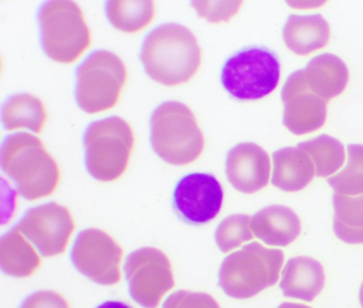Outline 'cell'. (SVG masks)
Masks as SVG:
<instances>
[{
  "label": "cell",
  "mask_w": 363,
  "mask_h": 308,
  "mask_svg": "<svg viewBox=\"0 0 363 308\" xmlns=\"http://www.w3.org/2000/svg\"><path fill=\"white\" fill-rule=\"evenodd\" d=\"M86 165L99 182H114L124 175L135 145L130 125L120 116L91 123L84 138Z\"/></svg>",
  "instance_id": "5b68a950"
},
{
  "label": "cell",
  "mask_w": 363,
  "mask_h": 308,
  "mask_svg": "<svg viewBox=\"0 0 363 308\" xmlns=\"http://www.w3.org/2000/svg\"><path fill=\"white\" fill-rule=\"evenodd\" d=\"M333 231L342 241L348 244L363 243V194L335 193L333 197Z\"/></svg>",
  "instance_id": "7402d4cb"
},
{
  "label": "cell",
  "mask_w": 363,
  "mask_h": 308,
  "mask_svg": "<svg viewBox=\"0 0 363 308\" xmlns=\"http://www.w3.org/2000/svg\"><path fill=\"white\" fill-rule=\"evenodd\" d=\"M16 229L45 257L62 254L75 229L73 216L65 206L52 202L30 208Z\"/></svg>",
  "instance_id": "8fae6325"
},
{
  "label": "cell",
  "mask_w": 363,
  "mask_h": 308,
  "mask_svg": "<svg viewBox=\"0 0 363 308\" xmlns=\"http://www.w3.org/2000/svg\"><path fill=\"white\" fill-rule=\"evenodd\" d=\"M223 201L222 185L212 174H188L174 189V210L191 225L207 224L214 220L222 209Z\"/></svg>",
  "instance_id": "7c38bea8"
},
{
  "label": "cell",
  "mask_w": 363,
  "mask_h": 308,
  "mask_svg": "<svg viewBox=\"0 0 363 308\" xmlns=\"http://www.w3.org/2000/svg\"><path fill=\"white\" fill-rule=\"evenodd\" d=\"M284 259L282 251L252 242L223 260L218 285L233 299H250L278 282Z\"/></svg>",
  "instance_id": "277c9868"
},
{
  "label": "cell",
  "mask_w": 363,
  "mask_h": 308,
  "mask_svg": "<svg viewBox=\"0 0 363 308\" xmlns=\"http://www.w3.org/2000/svg\"><path fill=\"white\" fill-rule=\"evenodd\" d=\"M252 233L271 246H286L301 235V223L294 210L272 205L259 210L250 222Z\"/></svg>",
  "instance_id": "9a60e30c"
},
{
  "label": "cell",
  "mask_w": 363,
  "mask_h": 308,
  "mask_svg": "<svg viewBox=\"0 0 363 308\" xmlns=\"http://www.w3.org/2000/svg\"><path fill=\"white\" fill-rule=\"evenodd\" d=\"M0 165L18 193L28 201L50 197L60 182L58 163L42 140L31 133L6 138L0 150Z\"/></svg>",
  "instance_id": "7a4b0ae2"
},
{
  "label": "cell",
  "mask_w": 363,
  "mask_h": 308,
  "mask_svg": "<svg viewBox=\"0 0 363 308\" xmlns=\"http://www.w3.org/2000/svg\"><path fill=\"white\" fill-rule=\"evenodd\" d=\"M193 8L201 18L218 24L228 22L241 8V1H193Z\"/></svg>",
  "instance_id": "4316f807"
},
{
  "label": "cell",
  "mask_w": 363,
  "mask_h": 308,
  "mask_svg": "<svg viewBox=\"0 0 363 308\" xmlns=\"http://www.w3.org/2000/svg\"><path fill=\"white\" fill-rule=\"evenodd\" d=\"M41 265V258L33 246L14 227L0 240V268L13 277H28Z\"/></svg>",
  "instance_id": "ffe728a7"
},
{
  "label": "cell",
  "mask_w": 363,
  "mask_h": 308,
  "mask_svg": "<svg viewBox=\"0 0 363 308\" xmlns=\"http://www.w3.org/2000/svg\"><path fill=\"white\" fill-rule=\"evenodd\" d=\"M247 214H233L222 221L216 229L214 238L218 248L228 253L252 239V227Z\"/></svg>",
  "instance_id": "484cf974"
},
{
  "label": "cell",
  "mask_w": 363,
  "mask_h": 308,
  "mask_svg": "<svg viewBox=\"0 0 363 308\" xmlns=\"http://www.w3.org/2000/svg\"><path fill=\"white\" fill-rule=\"evenodd\" d=\"M162 308H220L213 297L203 292L179 290L172 293Z\"/></svg>",
  "instance_id": "83f0119b"
},
{
  "label": "cell",
  "mask_w": 363,
  "mask_h": 308,
  "mask_svg": "<svg viewBox=\"0 0 363 308\" xmlns=\"http://www.w3.org/2000/svg\"><path fill=\"white\" fill-rule=\"evenodd\" d=\"M280 80V62L269 48H244L229 57L220 72L223 88L237 101H257L271 94Z\"/></svg>",
  "instance_id": "52a82bcc"
},
{
  "label": "cell",
  "mask_w": 363,
  "mask_h": 308,
  "mask_svg": "<svg viewBox=\"0 0 363 308\" xmlns=\"http://www.w3.org/2000/svg\"><path fill=\"white\" fill-rule=\"evenodd\" d=\"M269 154L258 144L240 143L227 154V180L240 192L252 194L262 190L269 184Z\"/></svg>",
  "instance_id": "5bb4252c"
},
{
  "label": "cell",
  "mask_w": 363,
  "mask_h": 308,
  "mask_svg": "<svg viewBox=\"0 0 363 308\" xmlns=\"http://www.w3.org/2000/svg\"><path fill=\"white\" fill-rule=\"evenodd\" d=\"M282 38L291 52L298 56H307L328 44L330 28L320 14H291L282 31Z\"/></svg>",
  "instance_id": "ac0fdd59"
},
{
  "label": "cell",
  "mask_w": 363,
  "mask_h": 308,
  "mask_svg": "<svg viewBox=\"0 0 363 308\" xmlns=\"http://www.w3.org/2000/svg\"><path fill=\"white\" fill-rule=\"evenodd\" d=\"M150 141L165 163L186 165L203 154L205 138L192 110L179 101L161 104L150 121Z\"/></svg>",
  "instance_id": "3957f363"
},
{
  "label": "cell",
  "mask_w": 363,
  "mask_h": 308,
  "mask_svg": "<svg viewBox=\"0 0 363 308\" xmlns=\"http://www.w3.org/2000/svg\"><path fill=\"white\" fill-rule=\"evenodd\" d=\"M325 272L320 261L312 257L289 259L282 270L280 289L284 297L312 302L325 286Z\"/></svg>",
  "instance_id": "2e32d148"
},
{
  "label": "cell",
  "mask_w": 363,
  "mask_h": 308,
  "mask_svg": "<svg viewBox=\"0 0 363 308\" xmlns=\"http://www.w3.org/2000/svg\"><path fill=\"white\" fill-rule=\"evenodd\" d=\"M76 99L86 114L111 109L118 104L128 73L120 57L108 50H95L78 67Z\"/></svg>",
  "instance_id": "ba28073f"
},
{
  "label": "cell",
  "mask_w": 363,
  "mask_h": 308,
  "mask_svg": "<svg viewBox=\"0 0 363 308\" xmlns=\"http://www.w3.org/2000/svg\"><path fill=\"white\" fill-rule=\"evenodd\" d=\"M327 182L335 193L352 197L363 194V145L350 144L345 167Z\"/></svg>",
  "instance_id": "d4e9b609"
},
{
  "label": "cell",
  "mask_w": 363,
  "mask_h": 308,
  "mask_svg": "<svg viewBox=\"0 0 363 308\" xmlns=\"http://www.w3.org/2000/svg\"><path fill=\"white\" fill-rule=\"evenodd\" d=\"M284 103L282 123L296 136L320 129L327 116L326 101L314 94L306 82L303 70L289 76L281 90Z\"/></svg>",
  "instance_id": "4fadbf2b"
},
{
  "label": "cell",
  "mask_w": 363,
  "mask_h": 308,
  "mask_svg": "<svg viewBox=\"0 0 363 308\" xmlns=\"http://www.w3.org/2000/svg\"><path fill=\"white\" fill-rule=\"evenodd\" d=\"M297 146L311 157L315 167V175L318 177L333 175L341 169L345 160L343 144L328 135H320Z\"/></svg>",
  "instance_id": "cb8c5ba5"
},
{
  "label": "cell",
  "mask_w": 363,
  "mask_h": 308,
  "mask_svg": "<svg viewBox=\"0 0 363 308\" xmlns=\"http://www.w3.org/2000/svg\"><path fill=\"white\" fill-rule=\"evenodd\" d=\"M146 74L155 82L176 87L190 82L201 63V50L192 31L182 25H160L148 33L141 50Z\"/></svg>",
  "instance_id": "6da1fadb"
},
{
  "label": "cell",
  "mask_w": 363,
  "mask_h": 308,
  "mask_svg": "<svg viewBox=\"0 0 363 308\" xmlns=\"http://www.w3.org/2000/svg\"><path fill=\"white\" fill-rule=\"evenodd\" d=\"M122 257V248L116 240L97 229L80 231L71 250V261L75 269L104 286L120 282Z\"/></svg>",
  "instance_id": "30bf717a"
},
{
  "label": "cell",
  "mask_w": 363,
  "mask_h": 308,
  "mask_svg": "<svg viewBox=\"0 0 363 308\" xmlns=\"http://www.w3.org/2000/svg\"><path fill=\"white\" fill-rule=\"evenodd\" d=\"M44 52L59 63H74L91 45V33L82 8L74 1H48L39 11Z\"/></svg>",
  "instance_id": "8992f818"
},
{
  "label": "cell",
  "mask_w": 363,
  "mask_h": 308,
  "mask_svg": "<svg viewBox=\"0 0 363 308\" xmlns=\"http://www.w3.org/2000/svg\"><path fill=\"white\" fill-rule=\"evenodd\" d=\"M272 184L286 192H297L305 189L315 175L311 157L296 148H284L274 153Z\"/></svg>",
  "instance_id": "e0dca14e"
},
{
  "label": "cell",
  "mask_w": 363,
  "mask_h": 308,
  "mask_svg": "<svg viewBox=\"0 0 363 308\" xmlns=\"http://www.w3.org/2000/svg\"><path fill=\"white\" fill-rule=\"evenodd\" d=\"M96 308H133L128 304L124 303L121 301H107L104 302L101 305L97 306Z\"/></svg>",
  "instance_id": "f546056e"
},
{
  "label": "cell",
  "mask_w": 363,
  "mask_h": 308,
  "mask_svg": "<svg viewBox=\"0 0 363 308\" xmlns=\"http://www.w3.org/2000/svg\"><path fill=\"white\" fill-rule=\"evenodd\" d=\"M129 295L144 308H156L174 287L173 269L164 253L143 248L130 253L124 265Z\"/></svg>",
  "instance_id": "9c48e42d"
},
{
  "label": "cell",
  "mask_w": 363,
  "mask_h": 308,
  "mask_svg": "<svg viewBox=\"0 0 363 308\" xmlns=\"http://www.w3.org/2000/svg\"><path fill=\"white\" fill-rule=\"evenodd\" d=\"M359 299H360L361 307L363 308V282L360 287V291H359Z\"/></svg>",
  "instance_id": "1f68e13d"
},
{
  "label": "cell",
  "mask_w": 363,
  "mask_h": 308,
  "mask_svg": "<svg viewBox=\"0 0 363 308\" xmlns=\"http://www.w3.org/2000/svg\"><path fill=\"white\" fill-rule=\"evenodd\" d=\"M303 74L310 90L325 101L341 95L350 78L345 63L333 54L314 57L303 70Z\"/></svg>",
  "instance_id": "d6986e66"
},
{
  "label": "cell",
  "mask_w": 363,
  "mask_h": 308,
  "mask_svg": "<svg viewBox=\"0 0 363 308\" xmlns=\"http://www.w3.org/2000/svg\"><path fill=\"white\" fill-rule=\"evenodd\" d=\"M48 110L41 99L31 94H16L6 101L1 120L7 131L26 128L41 133L48 122Z\"/></svg>",
  "instance_id": "44dd1931"
},
{
  "label": "cell",
  "mask_w": 363,
  "mask_h": 308,
  "mask_svg": "<svg viewBox=\"0 0 363 308\" xmlns=\"http://www.w3.org/2000/svg\"><path fill=\"white\" fill-rule=\"evenodd\" d=\"M278 308H311L309 306L303 305V304H297V303H289V302H286V303H282L281 305Z\"/></svg>",
  "instance_id": "4dcf8cb0"
},
{
  "label": "cell",
  "mask_w": 363,
  "mask_h": 308,
  "mask_svg": "<svg viewBox=\"0 0 363 308\" xmlns=\"http://www.w3.org/2000/svg\"><path fill=\"white\" fill-rule=\"evenodd\" d=\"M106 14L112 26L126 33L143 31L155 18L152 1H108Z\"/></svg>",
  "instance_id": "603a6c76"
},
{
  "label": "cell",
  "mask_w": 363,
  "mask_h": 308,
  "mask_svg": "<svg viewBox=\"0 0 363 308\" xmlns=\"http://www.w3.org/2000/svg\"><path fill=\"white\" fill-rule=\"evenodd\" d=\"M20 308H69L67 299L50 290L37 291L27 297Z\"/></svg>",
  "instance_id": "f1b7e54d"
}]
</instances>
